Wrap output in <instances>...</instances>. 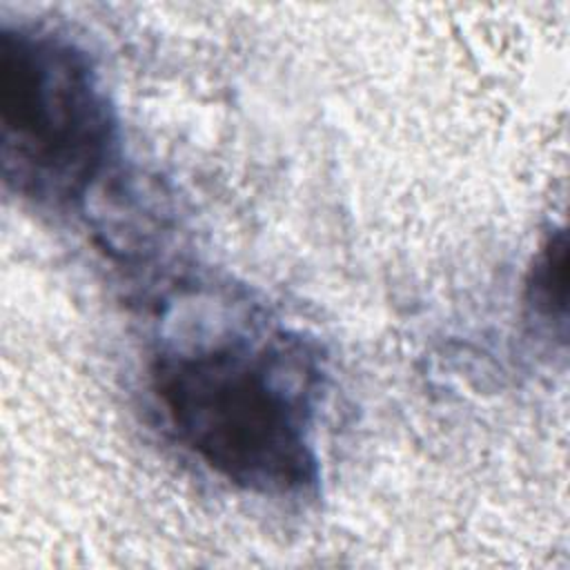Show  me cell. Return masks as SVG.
Returning <instances> with one entry per match:
<instances>
[{"mask_svg": "<svg viewBox=\"0 0 570 570\" xmlns=\"http://www.w3.org/2000/svg\"><path fill=\"white\" fill-rule=\"evenodd\" d=\"M114 145V107L89 53L53 29L2 24L4 180L24 198L69 205L100 178Z\"/></svg>", "mask_w": 570, "mask_h": 570, "instance_id": "2", "label": "cell"}, {"mask_svg": "<svg viewBox=\"0 0 570 570\" xmlns=\"http://www.w3.org/2000/svg\"><path fill=\"white\" fill-rule=\"evenodd\" d=\"M568 249L563 232L548 238V243L539 249L534 265L528 276V303L539 318L546 323L559 321L566 327V309H568Z\"/></svg>", "mask_w": 570, "mask_h": 570, "instance_id": "3", "label": "cell"}, {"mask_svg": "<svg viewBox=\"0 0 570 570\" xmlns=\"http://www.w3.org/2000/svg\"><path fill=\"white\" fill-rule=\"evenodd\" d=\"M149 381L174 439L220 479L269 497L316 483L321 370L303 338L269 332L174 345L154 358Z\"/></svg>", "mask_w": 570, "mask_h": 570, "instance_id": "1", "label": "cell"}]
</instances>
